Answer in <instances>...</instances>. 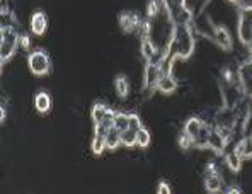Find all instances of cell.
I'll list each match as a JSON object with an SVG mask.
<instances>
[{"instance_id": "2", "label": "cell", "mask_w": 252, "mask_h": 194, "mask_svg": "<svg viewBox=\"0 0 252 194\" xmlns=\"http://www.w3.org/2000/svg\"><path fill=\"white\" fill-rule=\"evenodd\" d=\"M19 31L14 26H2V41H0V60H2V65H5V62H9L14 57L16 50L19 48Z\"/></svg>"}, {"instance_id": "21", "label": "cell", "mask_w": 252, "mask_h": 194, "mask_svg": "<svg viewBox=\"0 0 252 194\" xmlns=\"http://www.w3.org/2000/svg\"><path fill=\"white\" fill-rule=\"evenodd\" d=\"M120 145H121V131L116 128H111L106 136V148L107 150H118Z\"/></svg>"}, {"instance_id": "29", "label": "cell", "mask_w": 252, "mask_h": 194, "mask_svg": "<svg viewBox=\"0 0 252 194\" xmlns=\"http://www.w3.org/2000/svg\"><path fill=\"white\" fill-rule=\"evenodd\" d=\"M19 46L22 50L29 51V48H31V38H29V34H21L19 38Z\"/></svg>"}, {"instance_id": "28", "label": "cell", "mask_w": 252, "mask_h": 194, "mask_svg": "<svg viewBox=\"0 0 252 194\" xmlns=\"http://www.w3.org/2000/svg\"><path fill=\"white\" fill-rule=\"evenodd\" d=\"M142 126H143L142 125V119H140L138 114L129 113V128H133V129H136V131H138Z\"/></svg>"}, {"instance_id": "33", "label": "cell", "mask_w": 252, "mask_h": 194, "mask_svg": "<svg viewBox=\"0 0 252 194\" xmlns=\"http://www.w3.org/2000/svg\"><path fill=\"white\" fill-rule=\"evenodd\" d=\"M251 136H252V135H251Z\"/></svg>"}, {"instance_id": "14", "label": "cell", "mask_w": 252, "mask_h": 194, "mask_svg": "<svg viewBox=\"0 0 252 194\" xmlns=\"http://www.w3.org/2000/svg\"><path fill=\"white\" fill-rule=\"evenodd\" d=\"M51 106H53V102H51V96L48 94L46 91H39L38 94L34 96V109L38 111L39 114L50 113Z\"/></svg>"}, {"instance_id": "27", "label": "cell", "mask_w": 252, "mask_h": 194, "mask_svg": "<svg viewBox=\"0 0 252 194\" xmlns=\"http://www.w3.org/2000/svg\"><path fill=\"white\" fill-rule=\"evenodd\" d=\"M213 128L217 129V131L220 133L227 141H230L233 135H235V128H230V126H213Z\"/></svg>"}, {"instance_id": "20", "label": "cell", "mask_w": 252, "mask_h": 194, "mask_svg": "<svg viewBox=\"0 0 252 194\" xmlns=\"http://www.w3.org/2000/svg\"><path fill=\"white\" fill-rule=\"evenodd\" d=\"M210 129H211V126L206 123V125L201 128V131H199L198 135H196V138H194V148H198V150H206V148H208Z\"/></svg>"}, {"instance_id": "26", "label": "cell", "mask_w": 252, "mask_h": 194, "mask_svg": "<svg viewBox=\"0 0 252 194\" xmlns=\"http://www.w3.org/2000/svg\"><path fill=\"white\" fill-rule=\"evenodd\" d=\"M179 147L181 150H191V148H194V138L189 136L186 131H183V135L179 136Z\"/></svg>"}, {"instance_id": "6", "label": "cell", "mask_w": 252, "mask_h": 194, "mask_svg": "<svg viewBox=\"0 0 252 194\" xmlns=\"http://www.w3.org/2000/svg\"><path fill=\"white\" fill-rule=\"evenodd\" d=\"M160 77H162L160 65L157 62H145V68H143V89L145 91H155Z\"/></svg>"}, {"instance_id": "17", "label": "cell", "mask_w": 252, "mask_h": 194, "mask_svg": "<svg viewBox=\"0 0 252 194\" xmlns=\"http://www.w3.org/2000/svg\"><path fill=\"white\" fill-rule=\"evenodd\" d=\"M235 152L242 159H252V136H242L235 145Z\"/></svg>"}, {"instance_id": "5", "label": "cell", "mask_w": 252, "mask_h": 194, "mask_svg": "<svg viewBox=\"0 0 252 194\" xmlns=\"http://www.w3.org/2000/svg\"><path fill=\"white\" fill-rule=\"evenodd\" d=\"M114 114H116V111L109 109L102 102H95L91 109L92 123L94 125H106L107 128H114Z\"/></svg>"}, {"instance_id": "4", "label": "cell", "mask_w": 252, "mask_h": 194, "mask_svg": "<svg viewBox=\"0 0 252 194\" xmlns=\"http://www.w3.org/2000/svg\"><path fill=\"white\" fill-rule=\"evenodd\" d=\"M237 34L242 44H249L252 41V5H244L239 10L237 21Z\"/></svg>"}, {"instance_id": "13", "label": "cell", "mask_w": 252, "mask_h": 194, "mask_svg": "<svg viewBox=\"0 0 252 194\" xmlns=\"http://www.w3.org/2000/svg\"><path fill=\"white\" fill-rule=\"evenodd\" d=\"M177 80L174 78L172 73H164L160 78H158V82H157V89L155 91H158V92H162V94H174V92L177 91Z\"/></svg>"}, {"instance_id": "12", "label": "cell", "mask_w": 252, "mask_h": 194, "mask_svg": "<svg viewBox=\"0 0 252 194\" xmlns=\"http://www.w3.org/2000/svg\"><path fill=\"white\" fill-rule=\"evenodd\" d=\"M227 145H228V141L225 140V138L221 136L217 129H215V128L210 129V135H208V148H210V150H213L215 154L220 155V154H223V152H225Z\"/></svg>"}, {"instance_id": "23", "label": "cell", "mask_w": 252, "mask_h": 194, "mask_svg": "<svg viewBox=\"0 0 252 194\" xmlns=\"http://www.w3.org/2000/svg\"><path fill=\"white\" fill-rule=\"evenodd\" d=\"M136 129L133 128H126L121 131V145L126 148H133L136 147Z\"/></svg>"}, {"instance_id": "25", "label": "cell", "mask_w": 252, "mask_h": 194, "mask_svg": "<svg viewBox=\"0 0 252 194\" xmlns=\"http://www.w3.org/2000/svg\"><path fill=\"white\" fill-rule=\"evenodd\" d=\"M136 145H138L140 148H147L148 145H150V131H148L147 128H140L138 133H136Z\"/></svg>"}, {"instance_id": "32", "label": "cell", "mask_w": 252, "mask_h": 194, "mask_svg": "<svg viewBox=\"0 0 252 194\" xmlns=\"http://www.w3.org/2000/svg\"><path fill=\"white\" fill-rule=\"evenodd\" d=\"M228 2H239V0H228Z\"/></svg>"}, {"instance_id": "7", "label": "cell", "mask_w": 252, "mask_h": 194, "mask_svg": "<svg viewBox=\"0 0 252 194\" xmlns=\"http://www.w3.org/2000/svg\"><path fill=\"white\" fill-rule=\"evenodd\" d=\"M239 73V80L242 85V91L246 97H252V57L247 58L242 65L237 68Z\"/></svg>"}, {"instance_id": "8", "label": "cell", "mask_w": 252, "mask_h": 194, "mask_svg": "<svg viewBox=\"0 0 252 194\" xmlns=\"http://www.w3.org/2000/svg\"><path fill=\"white\" fill-rule=\"evenodd\" d=\"M118 22H120V28L125 32H140L143 26V19L135 12H121L120 17H118Z\"/></svg>"}, {"instance_id": "3", "label": "cell", "mask_w": 252, "mask_h": 194, "mask_svg": "<svg viewBox=\"0 0 252 194\" xmlns=\"http://www.w3.org/2000/svg\"><path fill=\"white\" fill-rule=\"evenodd\" d=\"M28 66L31 70V73H34L36 77H44L50 73L51 70V60L50 55L44 50H34L28 55Z\"/></svg>"}, {"instance_id": "10", "label": "cell", "mask_w": 252, "mask_h": 194, "mask_svg": "<svg viewBox=\"0 0 252 194\" xmlns=\"http://www.w3.org/2000/svg\"><path fill=\"white\" fill-rule=\"evenodd\" d=\"M213 41L215 44H218V46L221 48L223 51H230L233 48V43H232V36L230 32H228V29L225 28V26H215L213 28Z\"/></svg>"}, {"instance_id": "18", "label": "cell", "mask_w": 252, "mask_h": 194, "mask_svg": "<svg viewBox=\"0 0 252 194\" xmlns=\"http://www.w3.org/2000/svg\"><path fill=\"white\" fill-rule=\"evenodd\" d=\"M223 186V181L220 177V172L217 174H206L205 177V189L208 193H218Z\"/></svg>"}, {"instance_id": "11", "label": "cell", "mask_w": 252, "mask_h": 194, "mask_svg": "<svg viewBox=\"0 0 252 194\" xmlns=\"http://www.w3.org/2000/svg\"><path fill=\"white\" fill-rule=\"evenodd\" d=\"M29 29H31L32 34L36 36H43L48 29V16L43 12V10H38L31 16V21H29Z\"/></svg>"}, {"instance_id": "24", "label": "cell", "mask_w": 252, "mask_h": 194, "mask_svg": "<svg viewBox=\"0 0 252 194\" xmlns=\"http://www.w3.org/2000/svg\"><path fill=\"white\" fill-rule=\"evenodd\" d=\"M114 128L120 129V131L129 128V113H121V111H116V114H114Z\"/></svg>"}, {"instance_id": "30", "label": "cell", "mask_w": 252, "mask_h": 194, "mask_svg": "<svg viewBox=\"0 0 252 194\" xmlns=\"http://www.w3.org/2000/svg\"><path fill=\"white\" fill-rule=\"evenodd\" d=\"M170 191H172V189H170V184H167L165 181H160L157 184V193L158 194H169Z\"/></svg>"}, {"instance_id": "15", "label": "cell", "mask_w": 252, "mask_h": 194, "mask_svg": "<svg viewBox=\"0 0 252 194\" xmlns=\"http://www.w3.org/2000/svg\"><path fill=\"white\" fill-rule=\"evenodd\" d=\"M142 57L145 62H157L158 63V51L150 38H142Z\"/></svg>"}, {"instance_id": "16", "label": "cell", "mask_w": 252, "mask_h": 194, "mask_svg": "<svg viewBox=\"0 0 252 194\" xmlns=\"http://www.w3.org/2000/svg\"><path fill=\"white\" fill-rule=\"evenodd\" d=\"M205 125H206V123L203 121L201 118L192 116V118H189L186 123H184V131H186L189 136L196 138V135H198V133L201 131V128H203Z\"/></svg>"}, {"instance_id": "31", "label": "cell", "mask_w": 252, "mask_h": 194, "mask_svg": "<svg viewBox=\"0 0 252 194\" xmlns=\"http://www.w3.org/2000/svg\"><path fill=\"white\" fill-rule=\"evenodd\" d=\"M227 193H242V191H240V188H237V186H230V188H227Z\"/></svg>"}, {"instance_id": "9", "label": "cell", "mask_w": 252, "mask_h": 194, "mask_svg": "<svg viewBox=\"0 0 252 194\" xmlns=\"http://www.w3.org/2000/svg\"><path fill=\"white\" fill-rule=\"evenodd\" d=\"M109 129L111 128H107L106 125H94V136L91 141V150L94 155H102V152L106 150V136Z\"/></svg>"}, {"instance_id": "19", "label": "cell", "mask_w": 252, "mask_h": 194, "mask_svg": "<svg viewBox=\"0 0 252 194\" xmlns=\"http://www.w3.org/2000/svg\"><path fill=\"white\" fill-rule=\"evenodd\" d=\"M114 89H116V94L121 97V99H125V97H128L129 94V89H131V85H129V80L126 75H118L114 78Z\"/></svg>"}, {"instance_id": "1", "label": "cell", "mask_w": 252, "mask_h": 194, "mask_svg": "<svg viewBox=\"0 0 252 194\" xmlns=\"http://www.w3.org/2000/svg\"><path fill=\"white\" fill-rule=\"evenodd\" d=\"M196 48L194 36H192L191 24L189 26H176L174 31V38L170 41L167 48V55L165 58L172 60H188L192 55Z\"/></svg>"}, {"instance_id": "22", "label": "cell", "mask_w": 252, "mask_h": 194, "mask_svg": "<svg viewBox=\"0 0 252 194\" xmlns=\"http://www.w3.org/2000/svg\"><path fill=\"white\" fill-rule=\"evenodd\" d=\"M242 157L237 154L235 150H230L227 155H225V163L228 165V169L232 170V172H239L240 169H242Z\"/></svg>"}]
</instances>
